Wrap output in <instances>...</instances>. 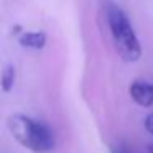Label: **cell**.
<instances>
[{"mask_svg":"<svg viewBox=\"0 0 153 153\" xmlns=\"http://www.w3.org/2000/svg\"><path fill=\"white\" fill-rule=\"evenodd\" d=\"M7 125L12 137L33 153H48L56 145L51 127L41 120L23 114H13L8 117Z\"/></svg>","mask_w":153,"mask_h":153,"instance_id":"1","label":"cell"},{"mask_svg":"<svg viewBox=\"0 0 153 153\" xmlns=\"http://www.w3.org/2000/svg\"><path fill=\"white\" fill-rule=\"evenodd\" d=\"M105 18L109 25L112 41L119 56L127 63H135L142 56V46L137 38V33L130 23L127 13L114 2H107Z\"/></svg>","mask_w":153,"mask_h":153,"instance_id":"2","label":"cell"},{"mask_svg":"<svg viewBox=\"0 0 153 153\" xmlns=\"http://www.w3.org/2000/svg\"><path fill=\"white\" fill-rule=\"evenodd\" d=\"M130 97L140 107L153 105V84L146 81H133L130 84Z\"/></svg>","mask_w":153,"mask_h":153,"instance_id":"3","label":"cell"},{"mask_svg":"<svg viewBox=\"0 0 153 153\" xmlns=\"http://www.w3.org/2000/svg\"><path fill=\"white\" fill-rule=\"evenodd\" d=\"M18 43L23 48L30 50H41L46 45V35L43 31H25L18 36Z\"/></svg>","mask_w":153,"mask_h":153,"instance_id":"4","label":"cell"},{"mask_svg":"<svg viewBox=\"0 0 153 153\" xmlns=\"http://www.w3.org/2000/svg\"><path fill=\"white\" fill-rule=\"evenodd\" d=\"M15 86V68L12 64H8L4 71H2V76H0V87L4 92H10L12 87Z\"/></svg>","mask_w":153,"mask_h":153,"instance_id":"5","label":"cell"},{"mask_svg":"<svg viewBox=\"0 0 153 153\" xmlns=\"http://www.w3.org/2000/svg\"><path fill=\"white\" fill-rule=\"evenodd\" d=\"M145 128L148 133H152L153 135V114H150V115H146L145 119Z\"/></svg>","mask_w":153,"mask_h":153,"instance_id":"6","label":"cell"},{"mask_svg":"<svg viewBox=\"0 0 153 153\" xmlns=\"http://www.w3.org/2000/svg\"><path fill=\"white\" fill-rule=\"evenodd\" d=\"M112 153H132V150L125 145H119V146H114L112 148Z\"/></svg>","mask_w":153,"mask_h":153,"instance_id":"7","label":"cell"},{"mask_svg":"<svg viewBox=\"0 0 153 153\" xmlns=\"http://www.w3.org/2000/svg\"><path fill=\"white\" fill-rule=\"evenodd\" d=\"M148 153H153V145H148Z\"/></svg>","mask_w":153,"mask_h":153,"instance_id":"8","label":"cell"}]
</instances>
